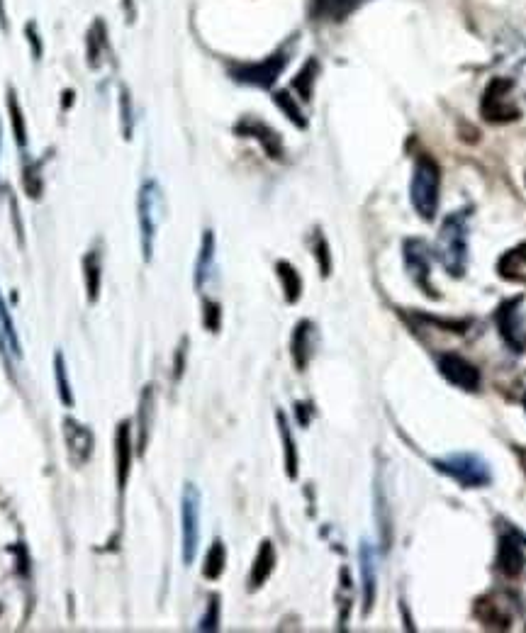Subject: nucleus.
<instances>
[{"label":"nucleus","mask_w":526,"mask_h":633,"mask_svg":"<svg viewBox=\"0 0 526 633\" xmlns=\"http://www.w3.org/2000/svg\"><path fill=\"white\" fill-rule=\"evenodd\" d=\"M436 259L453 278H461L468 268V212H453L441 224Z\"/></svg>","instance_id":"f257e3e1"},{"label":"nucleus","mask_w":526,"mask_h":633,"mask_svg":"<svg viewBox=\"0 0 526 633\" xmlns=\"http://www.w3.org/2000/svg\"><path fill=\"white\" fill-rule=\"evenodd\" d=\"M439 190H441V171L432 156L419 154L414 161L412 183H410V200L417 215L424 222H432L439 210Z\"/></svg>","instance_id":"f03ea898"},{"label":"nucleus","mask_w":526,"mask_h":633,"mask_svg":"<svg viewBox=\"0 0 526 633\" xmlns=\"http://www.w3.org/2000/svg\"><path fill=\"white\" fill-rule=\"evenodd\" d=\"M432 466L446 478L456 480L466 490H478L492 483L490 466L478 456V453H451V456L434 458Z\"/></svg>","instance_id":"7ed1b4c3"},{"label":"nucleus","mask_w":526,"mask_h":633,"mask_svg":"<svg viewBox=\"0 0 526 633\" xmlns=\"http://www.w3.org/2000/svg\"><path fill=\"white\" fill-rule=\"evenodd\" d=\"M139 212V239H142V254L144 261H151L154 256V242L156 232H159L161 222V188L156 181H147L139 190L137 200Z\"/></svg>","instance_id":"20e7f679"},{"label":"nucleus","mask_w":526,"mask_h":633,"mask_svg":"<svg viewBox=\"0 0 526 633\" xmlns=\"http://www.w3.org/2000/svg\"><path fill=\"white\" fill-rule=\"evenodd\" d=\"M512 91L514 83L509 78H492L483 93V103H480V112H483L485 120L505 125V122H514L522 117V110L514 103Z\"/></svg>","instance_id":"39448f33"},{"label":"nucleus","mask_w":526,"mask_h":633,"mask_svg":"<svg viewBox=\"0 0 526 633\" xmlns=\"http://www.w3.org/2000/svg\"><path fill=\"white\" fill-rule=\"evenodd\" d=\"M288 66V49H278L276 54L266 56L261 61H251V64H232L229 74L237 83L256 88H271Z\"/></svg>","instance_id":"423d86ee"},{"label":"nucleus","mask_w":526,"mask_h":633,"mask_svg":"<svg viewBox=\"0 0 526 633\" xmlns=\"http://www.w3.org/2000/svg\"><path fill=\"white\" fill-rule=\"evenodd\" d=\"M181 536H183V563L190 565L198 556L200 543V492L195 485H186L181 497Z\"/></svg>","instance_id":"0eeeda50"},{"label":"nucleus","mask_w":526,"mask_h":633,"mask_svg":"<svg viewBox=\"0 0 526 633\" xmlns=\"http://www.w3.org/2000/svg\"><path fill=\"white\" fill-rule=\"evenodd\" d=\"M522 302L524 298L505 300L495 312V322L497 329H500V336L505 339V344L514 354H524L526 351V324L522 315Z\"/></svg>","instance_id":"6e6552de"},{"label":"nucleus","mask_w":526,"mask_h":633,"mask_svg":"<svg viewBox=\"0 0 526 633\" xmlns=\"http://www.w3.org/2000/svg\"><path fill=\"white\" fill-rule=\"evenodd\" d=\"M405 266L410 271L414 285L422 288L424 295L429 298H439L436 290L429 285V271H432V254H429V246L422 239H407L405 242Z\"/></svg>","instance_id":"1a4fd4ad"},{"label":"nucleus","mask_w":526,"mask_h":633,"mask_svg":"<svg viewBox=\"0 0 526 633\" xmlns=\"http://www.w3.org/2000/svg\"><path fill=\"white\" fill-rule=\"evenodd\" d=\"M436 368L439 373L449 380L456 388L475 392L480 388V371L468 361V358L458 356V354H441L436 358Z\"/></svg>","instance_id":"9d476101"},{"label":"nucleus","mask_w":526,"mask_h":633,"mask_svg":"<svg viewBox=\"0 0 526 633\" xmlns=\"http://www.w3.org/2000/svg\"><path fill=\"white\" fill-rule=\"evenodd\" d=\"M234 132L242 134V137L256 139V142H259L261 147L266 149V154L271 156V159H278V161L283 159L285 149H283L281 134H278L276 130H271V127H268L266 122L254 120V117H244V120L239 122L237 127H234Z\"/></svg>","instance_id":"9b49d317"},{"label":"nucleus","mask_w":526,"mask_h":633,"mask_svg":"<svg viewBox=\"0 0 526 633\" xmlns=\"http://www.w3.org/2000/svg\"><path fill=\"white\" fill-rule=\"evenodd\" d=\"M64 434H66V446H69V456L74 466H86L88 458L93 453V434L91 429L83 427L76 419H66L64 422Z\"/></svg>","instance_id":"f8f14e48"},{"label":"nucleus","mask_w":526,"mask_h":633,"mask_svg":"<svg viewBox=\"0 0 526 633\" xmlns=\"http://www.w3.org/2000/svg\"><path fill=\"white\" fill-rule=\"evenodd\" d=\"M497 570H500L505 578H517V575H522L524 551L517 534H505L500 539V548H497Z\"/></svg>","instance_id":"ddd939ff"},{"label":"nucleus","mask_w":526,"mask_h":633,"mask_svg":"<svg viewBox=\"0 0 526 633\" xmlns=\"http://www.w3.org/2000/svg\"><path fill=\"white\" fill-rule=\"evenodd\" d=\"M115 468H117V487L120 492L127 487L132 470V429L130 422H122L115 434Z\"/></svg>","instance_id":"4468645a"},{"label":"nucleus","mask_w":526,"mask_h":633,"mask_svg":"<svg viewBox=\"0 0 526 633\" xmlns=\"http://www.w3.org/2000/svg\"><path fill=\"white\" fill-rule=\"evenodd\" d=\"M368 0H312L310 15L320 22H344Z\"/></svg>","instance_id":"2eb2a0df"},{"label":"nucleus","mask_w":526,"mask_h":633,"mask_svg":"<svg viewBox=\"0 0 526 633\" xmlns=\"http://www.w3.org/2000/svg\"><path fill=\"white\" fill-rule=\"evenodd\" d=\"M361 578H363V616L371 614L376 604L378 590V570H376V553L368 543H361Z\"/></svg>","instance_id":"dca6fc26"},{"label":"nucleus","mask_w":526,"mask_h":633,"mask_svg":"<svg viewBox=\"0 0 526 633\" xmlns=\"http://www.w3.org/2000/svg\"><path fill=\"white\" fill-rule=\"evenodd\" d=\"M497 273L507 283H526V242L505 251L497 261Z\"/></svg>","instance_id":"f3484780"},{"label":"nucleus","mask_w":526,"mask_h":633,"mask_svg":"<svg viewBox=\"0 0 526 633\" xmlns=\"http://www.w3.org/2000/svg\"><path fill=\"white\" fill-rule=\"evenodd\" d=\"M273 568H276V551H273L271 541H263L259 553H256L254 565H251V575H249V587L251 590H259V587L271 578Z\"/></svg>","instance_id":"a211bd4d"},{"label":"nucleus","mask_w":526,"mask_h":633,"mask_svg":"<svg viewBox=\"0 0 526 633\" xmlns=\"http://www.w3.org/2000/svg\"><path fill=\"white\" fill-rule=\"evenodd\" d=\"M475 616H478L485 626H490V629H509V624H512V616H509L507 609L502 607L500 602H495L492 597L478 599V604H475Z\"/></svg>","instance_id":"6ab92c4d"},{"label":"nucleus","mask_w":526,"mask_h":633,"mask_svg":"<svg viewBox=\"0 0 526 633\" xmlns=\"http://www.w3.org/2000/svg\"><path fill=\"white\" fill-rule=\"evenodd\" d=\"M310 339H312V324L307 322V319H302L298 327H295L293 341H290L293 361H295V366L300 368V371H305L307 361H310V354H312V341Z\"/></svg>","instance_id":"aec40b11"},{"label":"nucleus","mask_w":526,"mask_h":633,"mask_svg":"<svg viewBox=\"0 0 526 633\" xmlns=\"http://www.w3.org/2000/svg\"><path fill=\"white\" fill-rule=\"evenodd\" d=\"M212 261H215V234L207 229L203 234V244H200V254L198 263H195V288H203L205 280L210 278L212 271Z\"/></svg>","instance_id":"412c9836"},{"label":"nucleus","mask_w":526,"mask_h":633,"mask_svg":"<svg viewBox=\"0 0 526 633\" xmlns=\"http://www.w3.org/2000/svg\"><path fill=\"white\" fill-rule=\"evenodd\" d=\"M278 429H281V439L285 446V473H288L290 480L298 478V448H295L293 434H290L288 419H285L283 412H278Z\"/></svg>","instance_id":"4be33fe9"},{"label":"nucleus","mask_w":526,"mask_h":633,"mask_svg":"<svg viewBox=\"0 0 526 633\" xmlns=\"http://www.w3.org/2000/svg\"><path fill=\"white\" fill-rule=\"evenodd\" d=\"M276 271H278V278H281V283H283L285 300H288L290 305H295V302L300 300V293H302V280L298 276V271H295V268L290 266L288 261H278Z\"/></svg>","instance_id":"5701e85b"},{"label":"nucleus","mask_w":526,"mask_h":633,"mask_svg":"<svg viewBox=\"0 0 526 633\" xmlns=\"http://www.w3.org/2000/svg\"><path fill=\"white\" fill-rule=\"evenodd\" d=\"M225 563H227L225 543L215 541V543H212V546H210V551H207L203 575H205L207 580H217L222 573H225Z\"/></svg>","instance_id":"b1692460"},{"label":"nucleus","mask_w":526,"mask_h":633,"mask_svg":"<svg viewBox=\"0 0 526 633\" xmlns=\"http://www.w3.org/2000/svg\"><path fill=\"white\" fill-rule=\"evenodd\" d=\"M83 271H86L88 302H95L100 295V254L98 251H88V256L83 259Z\"/></svg>","instance_id":"393cba45"},{"label":"nucleus","mask_w":526,"mask_h":633,"mask_svg":"<svg viewBox=\"0 0 526 633\" xmlns=\"http://www.w3.org/2000/svg\"><path fill=\"white\" fill-rule=\"evenodd\" d=\"M0 339H3L5 349L10 351L15 358L22 356L20 351V341H18V334H15V327L13 322H10V315H8V307H5L3 298H0Z\"/></svg>","instance_id":"a878e982"},{"label":"nucleus","mask_w":526,"mask_h":633,"mask_svg":"<svg viewBox=\"0 0 526 633\" xmlns=\"http://www.w3.org/2000/svg\"><path fill=\"white\" fill-rule=\"evenodd\" d=\"M100 49H108V32H105L103 20H98L91 27V35H88V64L93 69L100 66Z\"/></svg>","instance_id":"bb28decb"},{"label":"nucleus","mask_w":526,"mask_h":633,"mask_svg":"<svg viewBox=\"0 0 526 633\" xmlns=\"http://www.w3.org/2000/svg\"><path fill=\"white\" fill-rule=\"evenodd\" d=\"M273 100H276L278 108H281V110L285 112V115H288V120L293 122L295 127H300V130H305L307 120H305V115H302V110L298 108V103H295L293 95H290L288 91H281V93L273 95Z\"/></svg>","instance_id":"cd10ccee"},{"label":"nucleus","mask_w":526,"mask_h":633,"mask_svg":"<svg viewBox=\"0 0 526 633\" xmlns=\"http://www.w3.org/2000/svg\"><path fill=\"white\" fill-rule=\"evenodd\" d=\"M151 400H154V392H151V388H147L142 395V402H139V453H144V448H147V441H149Z\"/></svg>","instance_id":"c85d7f7f"},{"label":"nucleus","mask_w":526,"mask_h":633,"mask_svg":"<svg viewBox=\"0 0 526 633\" xmlns=\"http://www.w3.org/2000/svg\"><path fill=\"white\" fill-rule=\"evenodd\" d=\"M315 74H317V61H307L305 66H302V71L298 76H295L293 81V88L300 93L302 100H310L312 95V83H315Z\"/></svg>","instance_id":"c756f323"},{"label":"nucleus","mask_w":526,"mask_h":633,"mask_svg":"<svg viewBox=\"0 0 526 633\" xmlns=\"http://www.w3.org/2000/svg\"><path fill=\"white\" fill-rule=\"evenodd\" d=\"M54 378H57V388H59V397L66 407L74 405V395H71V385L69 378H66V363H64V354H57L54 358Z\"/></svg>","instance_id":"7c9ffc66"},{"label":"nucleus","mask_w":526,"mask_h":633,"mask_svg":"<svg viewBox=\"0 0 526 633\" xmlns=\"http://www.w3.org/2000/svg\"><path fill=\"white\" fill-rule=\"evenodd\" d=\"M8 108H10V117H13V132H15V139H18L20 149H25V144H27L25 117H22L20 103H18V100H15V93H13V91H10V95H8Z\"/></svg>","instance_id":"2f4dec72"},{"label":"nucleus","mask_w":526,"mask_h":633,"mask_svg":"<svg viewBox=\"0 0 526 633\" xmlns=\"http://www.w3.org/2000/svg\"><path fill=\"white\" fill-rule=\"evenodd\" d=\"M217 626H220V597L212 595L207 614L203 616V621H200V631H215Z\"/></svg>","instance_id":"473e14b6"},{"label":"nucleus","mask_w":526,"mask_h":633,"mask_svg":"<svg viewBox=\"0 0 526 633\" xmlns=\"http://www.w3.org/2000/svg\"><path fill=\"white\" fill-rule=\"evenodd\" d=\"M120 110H122V132L125 139H132V110H130V93L127 88L120 91Z\"/></svg>","instance_id":"72a5a7b5"},{"label":"nucleus","mask_w":526,"mask_h":633,"mask_svg":"<svg viewBox=\"0 0 526 633\" xmlns=\"http://www.w3.org/2000/svg\"><path fill=\"white\" fill-rule=\"evenodd\" d=\"M220 319V305H217V302H205V327L210 329V332H217V329H220Z\"/></svg>","instance_id":"f704fd0d"},{"label":"nucleus","mask_w":526,"mask_h":633,"mask_svg":"<svg viewBox=\"0 0 526 633\" xmlns=\"http://www.w3.org/2000/svg\"><path fill=\"white\" fill-rule=\"evenodd\" d=\"M317 259H320V268H322V276H329V246L324 242V237H317Z\"/></svg>","instance_id":"c9c22d12"},{"label":"nucleus","mask_w":526,"mask_h":633,"mask_svg":"<svg viewBox=\"0 0 526 633\" xmlns=\"http://www.w3.org/2000/svg\"><path fill=\"white\" fill-rule=\"evenodd\" d=\"M186 346H188V341L183 339V344H181V349H178V354H176V368H173V378H181L183 375V366H186Z\"/></svg>","instance_id":"e433bc0d"},{"label":"nucleus","mask_w":526,"mask_h":633,"mask_svg":"<svg viewBox=\"0 0 526 633\" xmlns=\"http://www.w3.org/2000/svg\"><path fill=\"white\" fill-rule=\"evenodd\" d=\"M27 35H30V39H32V44H35V56H42V44H39V37H37V30H35V25H27Z\"/></svg>","instance_id":"4c0bfd02"},{"label":"nucleus","mask_w":526,"mask_h":633,"mask_svg":"<svg viewBox=\"0 0 526 633\" xmlns=\"http://www.w3.org/2000/svg\"><path fill=\"white\" fill-rule=\"evenodd\" d=\"M0 25L8 30V20H5V0H0Z\"/></svg>","instance_id":"58836bf2"},{"label":"nucleus","mask_w":526,"mask_h":633,"mask_svg":"<svg viewBox=\"0 0 526 633\" xmlns=\"http://www.w3.org/2000/svg\"><path fill=\"white\" fill-rule=\"evenodd\" d=\"M517 456L519 461H522V468L526 470V448H517Z\"/></svg>","instance_id":"ea45409f"},{"label":"nucleus","mask_w":526,"mask_h":633,"mask_svg":"<svg viewBox=\"0 0 526 633\" xmlns=\"http://www.w3.org/2000/svg\"><path fill=\"white\" fill-rule=\"evenodd\" d=\"M524 407H526V395H524Z\"/></svg>","instance_id":"a19ab883"}]
</instances>
